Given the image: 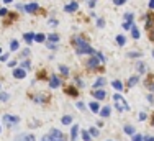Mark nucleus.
<instances>
[{
  "instance_id": "obj_38",
  "label": "nucleus",
  "mask_w": 154,
  "mask_h": 141,
  "mask_svg": "<svg viewBox=\"0 0 154 141\" xmlns=\"http://www.w3.org/2000/svg\"><path fill=\"white\" fill-rule=\"evenodd\" d=\"M95 56L98 58V61H100V62H105V61H107V58L103 56V53H102V51H95Z\"/></svg>"
},
{
  "instance_id": "obj_62",
  "label": "nucleus",
  "mask_w": 154,
  "mask_h": 141,
  "mask_svg": "<svg viewBox=\"0 0 154 141\" xmlns=\"http://www.w3.org/2000/svg\"><path fill=\"white\" fill-rule=\"evenodd\" d=\"M152 2H154V0H152Z\"/></svg>"
},
{
  "instance_id": "obj_39",
  "label": "nucleus",
  "mask_w": 154,
  "mask_h": 141,
  "mask_svg": "<svg viewBox=\"0 0 154 141\" xmlns=\"http://www.w3.org/2000/svg\"><path fill=\"white\" fill-rule=\"evenodd\" d=\"M8 8H5V7H0V18H7V15H8Z\"/></svg>"
},
{
  "instance_id": "obj_7",
  "label": "nucleus",
  "mask_w": 154,
  "mask_h": 141,
  "mask_svg": "<svg viewBox=\"0 0 154 141\" xmlns=\"http://www.w3.org/2000/svg\"><path fill=\"white\" fill-rule=\"evenodd\" d=\"M92 97L95 100H103L105 97H107V92H105V89H94V92H92Z\"/></svg>"
},
{
  "instance_id": "obj_41",
  "label": "nucleus",
  "mask_w": 154,
  "mask_h": 141,
  "mask_svg": "<svg viewBox=\"0 0 154 141\" xmlns=\"http://www.w3.org/2000/svg\"><path fill=\"white\" fill-rule=\"evenodd\" d=\"M112 2H113V5H115V7H122L126 2H130V0H112Z\"/></svg>"
},
{
  "instance_id": "obj_51",
  "label": "nucleus",
  "mask_w": 154,
  "mask_h": 141,
  "mask_svg": "<svg viewBox=\"0 0 154 141\" xmlns=\"http://www.w3.org/2000/svg\"><path fill=\"white\" fill-rule=\"evenodd\" d=\"M17 66V61L15 59H12V61H8V67H15Z\"/></svg>"
},
{
  "instance_id": "obj_12",
  "label": "nucleus",
  "mask_w": 154,
  "mask_h": 141,
  "mask_svg": "<svg viewBox=\"0 0 154 141\" xmlns=\"http://www.w3.org/2000/svg\"><path fill=\"white\" fill-rule=\"evenodd\" d=\"M46 41H49V43H59L61 41V36H59V33H49V35H46Z\"/></svg>"
},
{
  "instance_id": "obj_44",
  "label": "nucleus",
  "mask_w": 154,
  "mask_h": 141,
  "mask_svg": "<svg viewBox=\"0 0 154 141\" xmlns=\"http://www.w3.org/2000/svg\"><path fill=\"white\" fill-rule=\"evenodd\" d=\"M75 107L80 110V112H85V110H87V107L84 105V102H77V105H75Z\"/></svg>"
},
{
  "instance_id": "obj_56",
  "label": "nucleus",
  "mask_w": 154,
  "mask_h": 141,
  "mask_svg": "<svg viewBox=\"0 0 154 141\" xmlns=\"http://www.w3.org/2000/svg\"><path fill=\"white\" fill-rule=\"evenodd\" d=\"M2 2H3V3H5V5H10V3H12V2H13V0H2Z\"/></svg>"
},
{
  "instance_id": "obj_33",
  "label": "nucleus",
  "mask_w": 154,
  "mask_h": 141,
  "mask_svg": "<svg viewBox=\"0 0 154 141\" xmlns=\"http://www.w3.org/2000/svg\"><path fill=\"white\" fill-rule=\"evenodd\" d=\"M33 100H35V102L36 103H45L46 102V100H48V97H46V95H36V97H33Z\"/></svg>"
},
{
  "instance_id": "obj_19",
  "label": "nucleus",
  "mask_w": 154,
  "mask_h": 141,
  "mask_svg": "<svg viewBox=\"0 0 154 141\" xmlns=\"http://www.w3.org/2000/svg\"><path fill=\"white\" fill-rule=\"evenodd\" d=\"M130 31H131V38H133V39H139V38H141V31H139V28L136 27V25H133V28H131Z\"/></svg>"
},
{
  "instance_id": "obj_18",
  "label": "nucleus",
  "mask_w": 154,
  "mask_h": 141,
  "mask_svg": "<svg viewBox=\"0 0 154 141\" xmlns=\"http://www.w3.org/2000/svg\"><path fill=\"white\" fill-rule=\"evenodd\" d=\"M126 41H128V39H126V36H125V35H116V38H115V43L118 44L120 48H123L125 44H126Z\"/></svg>"
},
{
  "instance_id": "obj_16",
  "label": "nucleus",
  "mask_w": 154,
  "mask_h": 141,
  "mask_svg": "<svg viewBox=\"0 0 154 141\" xmlns=\"http://www.w3.org/2000/svg\"><path fill=\"white\" fill-rule=\"evenodd\" d=\"M138 82H139V76H131L130 79L126 80V87L131 89V87H134V85H136Z\"/></svg>"
},
{
  "instance_id": "obj_20",
  "label": "nucleus",
  "mask_w": 154,
  "mask_h": 141,
  "mask_svg": "<svg viewBox=\"0 0 154 141\" xmlns=\"http://www.w3.org/2000/svg\"><path fill=\"white\" fill-rule=\"evenodd\" d=\"M80 128L79 125H72V130H71V141H75L77 139V135H79Z\"/></svg>"
},
{
  "instance_id": "obj_35",
  "label": "nucleus",
  "mask_w": 154,
  "mask_h": 141,
  "mask_svg": "<svg viewBox=\"0 0 154 141\" xmlns=\"http://www.w3.org/2000/svg\"><path fill=\"white\" fill-rule=\"evenodd\" d=\"M136 69H138L139 74H144V72H146V64H144V62H138V64H136Z\"/></svg>"
},
{
  "instance_id": "obj_45",
  "label": "nucleus",
  "mask_w": 154,
  "mask_h": 141,
  "mask_svg": "<svg viewBox=\"0 0 154 141\" xmlns=\"http://www.w3.org/2000/svg\"><path fill=\"white\" fill-rule=\"evenodd\" d=\"M131 138H133V141H143V135H141V133H134Z\"/></svg>"
},
{
  "instance_id": "obj_4",
  "label": "nucleus",
  "mask_w": 154,
  "mask_h": 141,
  "mask_svg": "<svg viewBox=\"0 0 154 141\" xmlns=\"http://www.w3.org/2000/svg\"><path fill=\"white\" fill-rule=\"evenodd\" d=\"M39 10H41V7H39L38 2H30V3L25 5V13H28V15H35V13H38Z\"/></svg>"
},
{
  "instance_id": "obj_50",
  "label": "nucleus",
  "mask_w": 154,
  "mask_h": 141,
  "mask_svg": "<svg viewBox=\"0 0 154 141\" xmlns=\"http://www.w3.org/2000/svg\"><path fill=\"white\" fill-rule=\"evenodd\" d=\"M75 85H79V87H84V82H82V79H79V77H75Z\"/></svg>"
},
{
  "instance_id": "obj_26",
  "label": "nucleus",
  "mask_w": 154,
  "mask_h": 141,
  "mask_svg": "<svg viewBox=\"0 0 154 141\" xmlns=\"http://www.w3.org/2000/svg\"><path fill=\"white\" fill-rule=\"evenodd\" d=\"M95 23H97V28H100V30H103L105 28V25H107V21H105V18H102V17H97L95 18Z\"/></svg>"
},
{
  "instance_id": "obj_32",
  "label": "nucleus",
  "mask_w": 154,
  "mask_h": 141,
  "mask_svg": "<svg viewBox=\"0 0 154 141\" xmlns=\"http://www.w3.org/2000/svg\"><path fill=\"white\" fill-rule=\"evenodd\" d=\"M123 21H134V13L126 12V13L123 15Z\"/></svg>"
},
{
  "instance_id": "obj_15",
  "label": "nucleus",
  "mask_w": 154,
  "mask_h": 141,
  "mask_svg": "<svg viewBox=\"0 0 154 141\" xmlns=\"http://www.w3.org/2000/svg\"><path fill=\"white\" fill-rule=\"evenodd\" d=\"M105 84H107V79H105V77H98V79L94 82L92 89H103Z\"/></svg>"
},
{
  "instance_id": "obj_59",
  "label": "nucleus",
  "mask_w": 154,
  "mask_h": 141,
  "mask_svg": "<svg viewBox=\"0 0 154 141\" xmlns=\"http://www.w3.org/2000/svg\"><path fill=\"white\" fill-rule=\"evenodd\" d=\"M0 133H2V125H0Z\"/></svg>"
},
{
  "instance_id": "obj_52",
  "label": "nucleus",
  "mask_w": 154,
  "mask_h": 141,
  "mask_svg": "<svg viewBox=\"0 0 154 141\" xmlns=\"http://www.w3.org/2000/svg\"><path fill=\"white\" fill-rule=\"evenodd\" d=\"M144 120H146V113L141 112V113H139V121H144Z\"/></svg>"
},
{
  "instance_id": "obj_46",
  "label": "nucleus",
  "mask_w": 154,
  "mask_h": 141,
  "mask_svg": "<svg viewBox=\"0 0 154 141\" xmlns=\"http://www.w3.org/2000/svg\"><path fill=\"white\" fill-rule=\"evenodd\" d=\"M15 8L18 10V12H23L25 13V5H23V3H15Z\"/></svg>"
},
{
  "instance_id": "obj_58",
  "label": "nucleus",
  "mask_w": 154,
  "mask_h": 141,
  "mask_svg": "<svg viewBox=\"0 0 154 141\" xmlns=\"http://www.w3.org/2000/svg\"><path fill=\"white\" fill-rule=\"evenodd\" d=\"M0 56H2V48H0Z\"/></svg>"
},
{
  "instance_id": "obj_36",
  "label": "nucleus",
  "mask_w": 154,
  "mask_h": 141,
  "mask_svg": "<svg viewBox=\"0 0 154 141\" xmlns=\"http://www.w3.org/2000/svg\"><path fill=\"white\" fill-rule=\"evenodd\" d=\"M59 72L62 74V76H69V67H67V66H64V64H61L59 66Z\"/></svg>"
},
{
  "instance_id": "obj_37",
  "label": "nucleus",
  "mask_w": 154,
  "mask_h": 141,
  "mask_svg": "<svg viewBox=\"0 0 154 141\" xmlns=\"http://www.w3.org/2000/svg\"><path fill=\"white\" fill-rule=\"evenodd\" d=\"M10 99V94H7V92H0V102H8Z\"/></svg>"
},
{
  "instance_id": "obj_21",
  "label": "nucleus",
  "mask_w": 154,
  "mask_h": 141,
  "mask_svg": "<svg viewBox=\"0 0 154 141\" xmlns=\"http://www.w3.org/2000/svg\"><path fill=\"white\" fill-rule=\"evenodd\" d=\"M123 131H125V135H130V136H133L134 133H136V130H134L133 125H125L123 127Z\"/></svg>"
},
{
  "instance_id": "obj_29",
  "label": "nucleus",
  "mask_w": 154,
  "mask_h": 141,
  "mask_svg": "<svg viewBox=\"0 0 154 141\" xmlns=\"http://www.w3.org/2000/svg\"><path fill=\"white\" fill-rule=\"evenodd\" d=\"M20 49V41L18 39H12L10 41V51H18Z\"/></svg>"
},
{
  "instance_id": "obj_42",
  "label": "nucleus",
  "mask_w": 154,
  "mask_h": 141,
  "mask_svg": "<svg viewBox=\"0 0 154 141\" xmlns=\"http://www.w3.org/2000/svg\"><path fill=\"white\" fill-rule=\"evenodd\" d=\"M148 36H149V41L154 43V25H152L151 30H148Z\"/></svg>"
},
{
  "instance_id": "obj_10",
  "label": "nucleus",
  "mask_w": 154,
  "mask_h": 141,
  "mask_svg": "<svg viewBox=\"0 0 154 141\" xmlns=\"http://www.w3.org/2000/svg\"><path fill=\"white\" fill-rule=\"evenodd\" d=\"M61 84H62V80H61L57 76H51V77H49V87H51V89L61 87Z\"/></svg>"
},
{
  "instance_id": "obj_6",
  "label": "nucleus",
  "mask_w": 154,
  "mask_h": 141,
  "mask_svg": "<svg viewBox=\"0 0 154 141\" xmlns=\"http://www.w3.org/2000/svg\"><path fill=\"white\" fill-rule=\"evenodd\" d=\"M77 10H79V2H77V0H71V2H67L64 5L66 13H75Z\"/></svg>"
},
{
  "instance_id": "obj_14",
  "label": "nucleus",
  "mask_w": 154,
  "mask_h": 141,
  "mask_svg": "<svg viewBox=\"0 0 154 141\" xmlns=\"http://www.w3.org/2000/svg\"><path fill=\"white\" fill-rule=\"evenodd\" d=\"M35 35H36V33H33V31H26V33H23V39H25V43H26V44L35 43Z\"/></svg>"
},
{
  "instance_id": "obj_28",
  "label": "nucleus",
  "mask_w": 154,
  "mask_h": 141,
  "mask_svg": "<svg viewBox=\"0 0 154 141\" xmlns=\"http://www.w3.org/2000/svg\"><path fill=\"white\" fill-rule=\"evenodd\" d=\"M66 94L71 95V97H77V89L72 87V85H69V87H66Z\"/></svg>"
},
{
  "instance_id": "obj_60",
  "label": "nucleus",
  "mask_w": 154,
  "mask_h": 141,
  "mask_svg": "<svg viewBox=\"0 0 154 141\" xmlns=\"http://www.w3.org/2000/svg\"><path fill=\"white\" fill-rule=\"evenodd\" d=\"M152 58H154V51H152Z\"/></svg>"
},
{
  "instance_id": "obj_55",
  "label": "nucleus",
  "mask_w": 154,
  "mask_h": 141,
  "mask_svg": "<svg viewBox=\"0 0 154 141\" xmlns=\"http://www.w3.org/2000/svg\"><path fill=\"white\" fill-rule=\"evenodd\" d=\"M148 102H151V103L154 102V97H152V94H149V95H148Z\"/></svg>"
},
{
  "instance_id": "obj_48",
  "label": "nucleus",
  "mask_w": 154,
  "mask_h": 141,
  "mask_svg": "<svg viewBox=\"0 0 154 141\" xmlns=\"http://www.w3.org/2000/svg\"><path fill=\"white\" fill-rule=\"evenodd\" d=\"M30 53H31L30 48H25V49L21 51V56H23V58H28V56H30Z\"/></svg>"
},
{
  "instance_id": "obj_9",
  "label": "nucleus",
  "mask_w": 154,
  "mask_h": 141,
  "mask_svg": "<svg viewBox=\"0 0 154 141\" xmlns=\"http://www.w3.org/2000/svg\"><path fill=\"white\" fill-rule=\"evenodd\" d=\"M98 66H100V61H98V58L95 56V54H94V56H90L89 61H87V67H89V69H97Z\"/></svg>"
},
{
  "instance_id": "obj_27",
  "label": "nucleus",
  "mask_w": 154,
  "mask_h": 141,
  "mask_svg": "<svg viewBox=\"0 0 154 141\" xmlns=\"http://www.w3.org/2000/svg\"><path fill=\"white\" fill-rule=\"evenodd\" d=\"M112 87L113 89H115V90H123V84H122V80H118V79H116V80H112Z\"/></svg>"
},
{
  "instance_id": "obj_57",
  "label": "nucleus",
  "mask_w": 154,
  "mask_h": 141,
  "mask_svg": "<svg viewBox=\"0 0 154 141\" xmlns=\"http://www.w3.org/2000/svg\"><path fill=\"white\" fill-rule=\"evenodd\" d=\"M151 125H152V127H154V115H152V121H151Z\"/></svg>"
},
{
  "instance_id": "obj_34",
  "label": "nucleus",
  "mask_w": 154,
  "mask_h": 141,
  "mask_svg": "<svg viewBox=\"0 0 154 141\" xmlns=\"http://www.w3.org/2000/svg\"><path fill=\"white\" fill-rule=\"evenodd\" d=\"M82 139L84 141H92V136H90V133H89V130H82Z\"/></svg>"
},
{
  "instance_id": "obj_11",
  "label": "nucleus",
  "mask_w": 154,
  "mask_h": 141,
  "mask_svg": "<svg viewBox=\"0 0 154 141\" xmlns=\"http://www.w3.org/2000/svg\"><path fill=\"white\" fill-rule=\"evenodd\" d=\"M13 77H15V79H25V77H26V70H25L23 67H17V69H13Z\"/></svg>"
},
{
  "instance_id": "obj_1",
  "label": "nucleus",
  "mask_w": 154,
  "mask_h": 141,
  "mask_svg": "<svg viewBox=\"0 0 154 141\" xmlns=\"http://www.w3.org/2000/svg\"><path fill=\"white\" fill-rule=\"evenodd\" d=\"M72 46H74V49H75V54H89V56H94L95 54V49L89 44V41L80 35L72 38Z\"/></svg>"
},
{
  "instance_id": "obj_25",
  "label": "nucleus",
  "mask_w": 154,
  "mask_h": 141,
  "mask_svg": "<svg viewBox=\"0 0 154 141\" xmlns=\"http://www.w3.org/2000/svg\"><path fill=\"white\" fill-rule=\"evenodd\" d=\"M89 133H90V136H92V138H98V136H100L98 127H90V128H89Z\"/></svg>"
},
{
  "instance_id": "obj_22",
  "label": "nucleus",
  "mask_w": 154,
  "mask_h": 141,
  "mask_svg": "<svg viewBox=\"0 0 154 141\" xmlns=\"http://www.w3.org/2000/svg\"><path fill=\"white\" fill-rule=\"evenodd\" d=\"M35 43H46V35L45 33H36L35 35Z\"/></svg>"
},
{
  "instance_id": "obj_54",
  "label": "nucleus",
  "mask_w": 154,
  "mask_h": 141,
  "mask_svg": "<svg viewBox=\"0 0 154 141\" xmlns=\"http://www.w3.org/2000/svg\"><path fill=\"white\" fill-rule=\"evenodd\" d=\"M148 8H149V10H154V2H152V0H149V3H148Z\"/></svg>"
},
{
  "instance_id": "obj_47",
  "label": "nucleus",
  "mask_w": 154,
  "mask_h": 141,
  "mask_svg": "<svg viewBox=\"0 0 154 141\" xmlns=\"http://www.w3.org/2000/svg\"><path fill=\"white\" fill-rule=\"evenodd\" d=\"M48 23H49V27H57V23H59V21H57L56 18H49V21H48Z\"/></svg>"
},
{
  "instance_id": "obj_23",
  "label": "nucleus",
  "mask_w": 154,
  "mask_h": 141,
  "mask_svg": "<svg viewBox=\"0 0 154 141\" xmlns=\"http://www.w3.org/2000/svg\"><path fill=\"white\" fill-rule=\"evenodd\" d=\"M72 120H74V118H72L71 115H64V117L61 118V123L64 125V127H67V125H71V123H72Z\"/></svg>"
},
{
  "instance_id": "obj_13",
  "label": "nucleus",
  "mask_w": 154,
  "mask_h": 141,
  "mask_svg": "<svg viewBox=\"0 0 154 141\" xmlns=\"http://www.w3.org/2000/svg\"><path fill=\"white\" fill-rule=\"evenodd\" d=\"M98 115H100L102 118H108L110 115H112V107H110V105L102 107V108H100V112H98Z\"/></svg>"
},
{
  "instance_id": "obj_31",
  "label": "nucleus",
  "mask_w": 154,
  "mask_h": 141,
  "mask_svg": "<svg viewBox=\"0 0 154 141\" xmlns=\"http://www.w3.org/2000/svg\"><path fill=\"white\" fill-rule=\"evenodd\" d=\"M133 25H134V21H123V23H122V28L125 30V31H130V30L133 28Z\"/></svg>"
},
{
  "instance_id": "obj_61",
  "label": "nucleus",
  "mask_w": 154,
  "mask_h": 141,
  "mask_svg": "<svg viewBox=\"0 0 154 141\" xmlns=\"http://www.w3.org/2000/svg\"><path fill=\"white\" fill-rule=\"evenodd\" d=\"M107 141H113V139H107Z\"/></svg>"
},
{
  "instance_id": "obj_43",
  "label": "nucleus",
  "mask_w": 154,
  "mask_h": 141,
  "mask_svg": "<svg viewBox=\"0 0 154 141\" xmlns=\"http://www.w3.org/2000/svg\"><path fill=\"white\" fill-rule=\"evenodd\" d=\"M95 5H97V0H87V7H89L90 10H94Z\"/></svg>"
},
{
  "instance_id": "obj_40",
  "label": "nucleus",
  "mask_w": 154,
  "mask_h": 141,
  "mask_svg": "<svg viewBox=\"0 0 154 141\" xmlns=\"http://www.w3.org/2000/svg\"><path fill=\"white\" fill-rule=\"evenodd\" d=\"M46 48H48V49H51V51H56V49H57V44H56V43L46 41Z\"/></svg>"
},
{
  "instance_id": "obj_3",
  "label": "nucleus",
  "mask_w": 154,
  "mask_h": 141,
  "mask_svg": "<svg viewBox=\"0 0 154 141\" xmlns=\"http://www.w3.org/2000/svg\"><path fill=\"white\" fill-rule=\"evenodd\" d=\"M41 141H67L66 139V136H64V133L61 131V130H57V128H53L48 135H45L41 138Z\"/></svg>"
},
{
  "instance_id": "obj_49",
  "label": "nucleus",
  "mask_w": 154,
  "mask_h": 141,
  "mask_svg": "<svg viewBox=\"0 0 154 141\" xmlns=\"http://www.w3.org/2000/svg\"><path fill=\"white\" fill-rule=\"evenodd\" d=\"M8 58H10V54L7 53V54H3L2 53V56H0V61H8Z\"/></svg>"
},
{
  "instance_id": "obj_30",
  "label": "nucleus",
  "mask_w": 154,
  "mask_h": 141,
  "mask_svg": "<svg viewBox=\"0 0 154 141\" xmlns=\"http://www.w3.org/2000/svg\"><path fill=\"white\" fill-rule=\"evenodd\" d=\"M20 67H23L25 70H28V69H30V67H31V62H30V59H28V58H25L23 61H21Z\"/></svg>"
},
{
  "instance_id": "obj_17",
  "label": "nucleus",
  "mask_w": 154,
  "mask_h": 141,
  "mask_svg": "<svg viewBox=\"0 0 154 141\" xmlns=\"http://www.w3.org/2000/svg\"><path fill=\"white\" fill-rule=\"evenodd\" d=\"M89 108L92 113H98L100 112V103H98V100H94V102L89 103Z\"/></svg>"
},
{
  "instance_id": "obj_5",
  "label": "nucleus",
  "mask_w": 154,
  "mask_h": 141,
  "mask_svg": "<svg viewBox=\"0 0 154 141\" xmlns=\"http://www.w3.org/2000/svg\"><path fill=\"white\" fill-rule=\"evenodd\" d=\"M2 120L5 121V125H8V127H13V125L20 123V117H17V115H10V113H5Z\"/></svg>"
},
{
  "instance_id": "obj_24",
  "label": "nucleus",
  "mask_w": 154,
  "mask_h": 141,
  "mask_svg": "<svg viewBox=\"0 0 154 141\" xmlns=\"http://www.w3.org/2000/svg\"><path fill=\"white\" fill-rule=\"evenodd\" d=\"M126 56L130 59H139L143 56V53H139V51H130V53H126Z\"/></svg>"
},
{
  "instance_id": "obj_2",
  "label": "nucleus",
  "mask_w": 154,
  "mask_h": 141,
  "mask_svg": "<svg viewBox=\"0 0 154 141\" xmlns=\"http://www.w3.org/2000/svg\"><path fill=\"white\" fill-rule=\"evenodd\" d=\"M113 102H115V107H116L118 112H130L131 110L130 103L123 99L122 94H113Z\"/></svg>"
},
{
  "instance_id": "obj_8",
  "label": "nucleus",
  "mask_w": 154,
  "mask_h": 141,
  "mask_svg": "<svg viewBox=\"0 0 154 141\" xmlns=\"http://www.w3.org/2000/svg\"><path fill=\"white\" fill-rule=\"evenodd\" d=\"M15 141H36V138L33 133H21L15 138Z\"/></svg>"
},
{
  "instance_id": "obj_53",
  "label": "nucleus",
  "mask_w": 154,
  "mask_h": 141,
  "mask_svg": "<svg viewBox=\"0 0 154 141\" xmlns=\"http://www.w3.org/2000/svg\"><path fill=\"white\" fill-rule=\"evenodd\" d=\"M143 141H154V136H143Z\"/></svg>"
}]
</instances>
